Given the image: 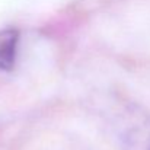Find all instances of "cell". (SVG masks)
Masks as SVG:
<instances>
[{
	"instance_id": "obj_1",
	"label": "cell",
	"mask_w": 150,
	"mask_h": 150,
	"mask_svg": "<svg viewBox=\"0 0 150 150\" xmlns=\"http://www.w3.org/2000/svg\"><path fill=\"white\" fill-rule=\"evenodd\" d=\"M121 142L125 150H150V115L139 106H128L121 121Z\"/></svg>"
},
{
	"instance_id": "obj_2",
	"label": "cell",
	"mask_w": 150,
	"mask_h": 150,
	"mask_svg": "<svg viewBox=\"0 0 150 150\" xmlns=\"http://www.w3.org/2000/svg\"><path fill=\"white\" fill-rule=\"evenodd\" d=\"M19 34L18 31L0 32V71H9L13 69L18 57Z\"/></svg>"
}]
</instances>
